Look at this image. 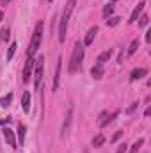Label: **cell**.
<instances>
[{"label": "cell", "instance_id": "24", "mask_svg": "<svg viewBox=\"0 0 151 153\" xmlns=\"http://www.w3.org/2000/svg\"><path fill=\"white\" fill-rule=\"evenodd\" d=\"M119 20H121V18H117V16H114V18H109V20H107V25L114 27V25H117V23H119Z\"/></svg>", "mask_w": 151, "mask_h": 153}, {"label": "cell", "instance_id": "3", "mask_svg": "<svg viewBox=\"0 0 151 153\" xmlns=\"http://www.w3.org/2000/svg\"><path fill=\"white\" fill-rule=\"evenodd\" d=\"M43 73H44V57L39 55L38 61H36V64H34V87H36V91L41 87Z\"/></svg>", "mask_w": 151, "mask_h": 153}, {"label": "cell", "instance_id": "7", "mask_svg": "<svg viewBox=\"0 0 151 153\" xmlns=\"http://www.w3.org/2000/svg\"><path fill=\"white\" fill-rule=\"evenodd\" d=\"M144 7H146V2H139V5L133 9V13H132V16H130V23H135L137 20H139V16L142 14V11H144Z\"/></svg>", "mask_w": 151, "mask_h": 153}, {"label": "cell", "instance_id": "2", "mask_svg": "<svg viewBox=\"0 0 151 153\" xmlns=\"http://www.w3.org/2000/svg\"><path fill=\"white\" fill-rule=\"evenodd\" d=\"M43 22H38L36 29H34V34H32V39H30V45H29V50H27V55L29 57H34V53L38 52L39 45H41V39H43Z\"/></svg>", "mask_w": 151, "mask_h": 153}, {"label": "cell", "instance_id": "16", "mask_svg": "<svg viewBox=\"0 0 151 153\" xmlns=\"http://www.w3.org/2000/svg\"><path fill=\"white\" fill-rule=\"evenodd\" d=\"M110 55H112V50H107V52L100 53V57H98V64H103V62H107V61L110 59Z\"/></svg>", "mask_w": 151, "mask_h": 153}, {"label": "cell", "instance_id": "13", "mask_svg": "<svg viewBox=\"0 0 151 153\" xmlns=\"http://www.w3.org/2000/svg\"><path fill=\"white\" fill-rule=\"evenodd\" d=\"M25 132H27V126H25L23 123H20V125H18V134H16V135H18V143H20V144H23V143H25Z\"/></svg>", "mask_w": 151, "mask_h": 153}, {"label": "cell", "instance_id": "27", "mask_svg": "<svg viewBox=\"0 0 151 153\" xmlns=\"http://www.w3.org/2000/svg\"><path fill=\"white\" fill-rule=\"evenodd\" d=\"M11 121H13L11 117H2V119H0V125H7V123L11 125Z\"/></svg>", "mask_w": 151, "mask_h": 153}, {"label": "cell", "instance_id": "1", "mask_svg": "<svg viewBox=\"0 0 151 153\" xmlns=\"http://www.w3.org/2000/svg\"><path fill=\"white\" fill-rule=\"evenodd\" d=\"M82 59H84V45L76 43L75 48H73V53H71V59H70V64H68V71L70 73H76L80 70Z\"/></svg>", "mask_w": 151, "mask_h": 153}, {"label": "cell", "instance_id": "19", "mask_svg": "<svg viewBox=\"0 0 151 153\" xmlns=\"http://www.w3.org/2000/svg\"><path fill=\"white\" fill-rule=\"evenodd\" d=\"M142 144H144V139H139V141H135V143H133V146L130 148V153H137L139 150H141V146H142Z\"/></svg>", "mask_w": 151, "mask_h": 153}, {"label": "cell", "instance_id": "10", "mask_svg": "<svg viewBox=\"0 0 151 153\" xmlns=\"http://www.w3.org/2000/svg\"><path fill=\"white\" fill-rule=\"evenodd\" d=\"M21 109H23V112L30 111V93L29 91H25L23 96H21Z\"/></svg>", "mask_w": 151, "mask_h": 153}, {"label": "cell", "instance_id": "12", "mask_svg": "<svg viewBox=\"0 0 151 153\" xmlns=\"http://www.w3.org/2000/svg\"><path fill=\"white\" fill-rule=\"evenodd\" d=\"M144 75H148V70H144V68H137V70H133V71L130 73V80H132V82H135V80L142 78Z\"/></svg>", "mask_w": 151, "mask_h": 153}, {"label": "cell", "instance_id": "29", "mask_svg": "<svg viewBox=\"0 0 151 153\" xmlns=\"http://www.w3.org/2000/svg\"><path fill=\"white\" fill-rule=\"evenodd\" d=\"M151 41V30H148V32H146V43H150Z\"/></svg>", "mask_w": 151, "mask_h": 153}, {"label": "cell", "instance_id": "21", "mask_svg": "<svg viewBox=\"0 0 151 153\" xmlns=\"http://www.w3.org/2000/svg\"><path fill=\"white\" fill-rule=\"evenodd\" d=\"M16 48H18V45H16V43H11V46H9V50H7V61H11V59L14 57Z\"/></svg>", "mask_w": 151, "mask_h": 153}, {"label": "cell", "instance_id": "8", "mask_svg": "<svg viewBox=\"0 0 151 153\" xmlns=\"http://www.w3.org/2000/svg\"><path fill=\"white\" fill-rule=\"evenodd\" d=\"M4 137H5V141L9 143L11 148H16V135L11 128H4Z\"/></svg>", "mask_w": 151, "mask_h": 153}, {"label": "cell", "instance_id": "20", "mask_svg": "<svg viewBox=\"0 0 151 153\" xmlns=\"http://www.w3.org/2000/svg\"><path fill=\"white\" fill-rule=\"evenodd\" d=\"M137 48H139V39H133L132 45H130V48H128V55H133L137 52Z\"/></svg>", "mask_w": 151, "mask_h": 153}, {"label": "cell", "instance_id": "22", "mask_svg": "<svg viewBox=\"0 0 151 153\" xmlns=\"http://www.w3.org/2000/svg\"><path fill=\"white\" fill-rule=\"evenodd\" d=\"M112 13H114V5H112V4H107V5L103 7V16H105V18H109Z\"/></svg>", "mask_w": 151, "mask_h": 153}, {"label": "cell", "instance_id": "17", "mask_svg": "<svg viewBox=\"0 0 151 153\" xmlns=\"http://www.w3.org/2000/svg\"><path fill=\"white\" fill-rule=\"evenodd\" d=\"M103 143H105V135H103V134H98V135L93 139V146H94V148H100Z\"/></svg>", "mask_w": 151, "mask_h": 153}, {"label": "cell", "instance_id": "11", "mask_svg": "<svg viewBox=\"0 0 151 153\" xmlns=\"http://www.w3.org/2000/svg\"><path fill=\"white\" fill-rule=\"evenodd\" d=\"M91 75H93V78H96V80H100L101 76H103V64H94L93 68H91Z\"/></svg>", "mask_w": 151, "mask_h": 153}, {"label": "cell", "instance_id": "30", "mask_svg": "<svg viewBox=\"0 0 151 153\" xmlns=\"http://www.w3.org/2000/svg\"><path fill=\"white\" fill-rule=\"evenodd\" d=\"M9 2L11 0H2V5H9Z\"/></svg>", "mask_w": 151, "mask_h": 153}, {"label": "cell", "instance_id": "9", "mask_svg": "<svg viewBox=\"0 0 151 153\" xmlns=\"http://www.w3.org/2000/svg\"><path fill=\"white\" fill-rule=\"evenodd\" d=\"M96 34H98V27L94 25V27H91L89 30H87V34H85V39H84V45H91L94 38H96Z\"/></svg>", "mask_w": 151, "mask_h": 153}, {"label": "cell", "instance_id": "32", "mask_svg": "<svg viewBox=\"0 0 151 153\" xmlns=\"http://www.w3.org/2000/svg\"><path fill=\"white\" fill-rule=\"evenodd\" d=\"M48 2H53V0H48Z\"/></svg>", "mask_w": 151, "mask_h": 153}, {"label": "cell", "instance_id": "14", "mask_svg": "<svg viewBox=\"0 0 151 153\" xmlns=\"http://www.w3.org/2000/svg\"><path fill=\"white\" fill-rule=\"evenodd\" d=\"M71 116H73V109L70 107L68 116H66V119H64V123H62V128H61V134H62V135L66 134V130H68V126H70V123H71Z\"/></svg>", "mask_w": 151, "mask_h": 153}, {"label": "cell", "instance_id": "26", "mask_svg": "<svg viewBox=\"0 0 151 153\" xmlns=\"http://www.w3.org/2000/svg\"><path fill=\"white\" fill-rule=\"evenodd\" d=\"M126 148H128V146L123 143V144H119V146H117V152H115V153H126Z\"/></svg>", "mask_w": 151, "mask_h": 153}, {"label": "cell", "instance_id": "18", "mask_svg": "<svg viewBox=\"0 0 151 153\" xmlns=\"http://www.w3.org/2000/svg\"><path fill=\"white\" fill-rule=\"evenodd\" d=\"M9 34H11V29H9V27H4V29L0 30V43L7 41V39H9Z\"/></svg>", "mask_w": 151, "mask_h": 153}, {"label": "cell", "instance_id": "25", "mask_svg": "<svg viewBox=\"0 0 151 153\" xmlns=\"http://www.w3.org/2000/svg\"><path fill=\"white\" fill-rule=\"evenodd\" d=\"M137 107H139V103H132V105L126 109V112H128V114H132V112H135V111H137Z\"/></svg>", "mask_w": 151, "mask_h": 153}, {"label": "cell", "instance_id": "33", "mask_svg": "<svg viewBox=\"0 0 151 153\" xmlns=\"http://www.w3.org/2000/svg\"><path fill=\"white\" fill-rule=\"evenodd\" d=\"M112 2H115V0H112Z\"/></svg>", "mask_w": 151, "mask_h": 153}, {"label": "cell", "instance_id": "4", "mask_svg": "<svg viewBox=\"0 0 151 153\" xmlns=\"http://www.w3.org/2000/svg\"><path fill=\"white\" fill-rule=\"evenodd\" d=\"M117 116H119V111L112 112L110 116L107 114V112H101V114H100V121H98V125H100L101 128H105L107 125H110V123H112V121L115 119V117H117Z\"/></svg>", "mask_w": 151, "mask_h": 153}, {"label": "cell", "instance_id": "5", "mask_svg": "<svg viewBox=\"0 0 151 153\" xmlns=\"http://www.w3.org/2000/svg\"><path fill=\"white\" fill-rule=\"evenodd\" d=\"M34 59L32 57H29L27 61H25V66H23V82H29L30 80V75H32V70H34Z\"/></svg>", "mask_w": 151, "mask_h": 153}, {"label": "cell", "instance_id": "31", "mask_svg": "<svg viewBox=\"0 0 151 153\" xmlns=\"http://www.w3.org/2000/svg\"><path fill=\"white\" fill-rule=\"evenodd\" d=\"M2 18H4V13H2V11H0V22H2Z\"/></svg>", "mask_w": 151, "mask_h": 153}, {"label": "cell", "instance_id": "28", "mask_svg": "<svg viewBox=\"0 0 151 153\" xmlns=\"http://www.w3.org/2000/svg\"><path fill=\"white\" fill-rule=\"evenodd\" d=\"M121 135H123V132H121V130H117V132H115V134H114L112 141H117V139H121Z\"/></svg>", "mask_w": 151, "mask_h": 153}, {"label": "cell", "instance_id": "6", "mask_svg": "<svg viewBox=\"0 0 151 153\" xmlns=\"http://www.w3.org/2000/svg\"><path fill=\"white\" fill-rule=\"evenodd\" d=\"M61 68H62V57H59V59H57V66H55V76H53L52 91H57V87H59V80H61Z\"/></svg>", "mask_w": 151, "mask_h": 153}, {"label": "cell", "instance_id": "15", "mask_svg": "<svg viewBox=\"0 0 151 153\" xmlns=\"http://www.w3.org/2000/svg\"><path fill=\"white\" fill-rule=\"evenodd\" d=\"M11 102H13V93H7V94H4L2 98H0V107H9L11 105Z\"/></svg>", "mask_w": 151, "mask_h": 153}, {"label": "cell", "instance_id": "23", "mask_svg": "<svg viewBox=\"0 0 151 153\" xmlns=\"http://www.w3.org/2000/svg\"><path fill=\"white\" fill-rule=\"evenodd\" d=\"M148 22H150V18H148L146 14H141V16H139V25H141V27H146Z\"/></svg>", "mask_w": 151, "mask_h": 153}]
</instances>
